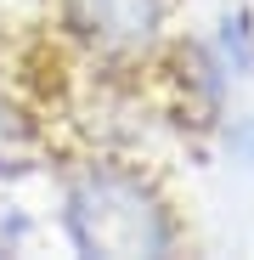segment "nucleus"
Wrapping results in <instances>:
<instances>
[{"label": "nucleus", "mask_w": 254, "mask_h": 260, "mask_svg": "<svg viewBox=\"0 0 254 260\" xmlns=\"http://www.w3.org/2000/svg\"><path fill=\"white\" fill-rule=\"evenodd\" d=\"M169 0H68V23L102 51H141L158 40Z\"/></svg>", "instance_id": "obj_2"}, {"label": "nucleus", "mask_w": 254, "mask_h": 260, "mask_svg": "<svg viewBox=\"0 0 254 260\" xmlns=\"http://www.w3.org/2000/svg\"><path fill=\"white\" fill-rule=\"evenodd\" d=\"M221 147L237 170H254V113H237L221 124Z\"/></svg>", "instance_id": "obj_3"}, {"label": "nucleus", "mask_w": 254, "mask_h": 260, "mask_svg": "<svg viewBox=\"0 0 254 260\" xmlns=\"http://www.w3.org/2000/svg\"><path fill=\"white\" fill-rule=\"evenodd\" d=\"M62 238L91 260H164L181 243V221L153 176L119 158H91L62 181Z\"/></svg>", "instance_id": "obj_1"}]
</instances>
